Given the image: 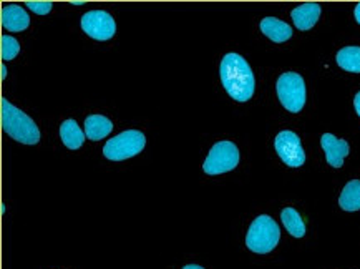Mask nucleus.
<instances>
[{
	"label": "nucleus",
	"mask_w": 360,
	"mask_h": 269,
	"mask_svg": "<svg viewBox=\"0 0 360 269\" xmlns=\"http://www.w3.org/2000/svg\"><path fill=\"white\" fill-rule=\"evenodd\" d=\"M146 145L145 134L138 130H127L105 143L103 155L112 161H123L143 151Z\"/></svg>",
	"instance_id": "nucleus-4"
},
{
	"label": "nucleus",
	"mask_w": 360,
	"mask_h": 269,
	"mask_svg": "<svg viewBox=\"0 0 360 269\" xmlns=\"http://www.w3.org/2000/svg\"><path fill=\"white\" fill-rule=\"evenodd\" d=\"M0 20L4 29L8 32H24L30 25L29 13L20 6H4Z\"/></svg>",
	"instance_id": "nucleus-10"
},
{
	"label": "nucleus",
	"mask_w": 360,
	"mask_h": 269,
	"mask_svg": "<svg viewBox=\"0 0 360 269\" xmlns=\"http://www.w3.org/2000/svg\"><path fill=\"white\" fill-rule=\"evenodd\" d=\"M281 239V230L278 223L271 216L261 215L251 223L248 230L246 244L252 253L267 254L276 248Z\"/></svg>",
	"instance_id": "nucleus-3"
},
{
	"label": "nucleus",
	"mask_w": 360,
	"mask_h": 269,
	"mask_svg": "<svg viewBox=\"0 0 360 269\" xmlns=\"http://www.w3.org/2000/svg\"><path fill=\"white\" fill-rule=\"evenodd\" d=\"M183 269H205V268L198 266V264H188V266H184Z\"/></svg>",
	"instance_id": "nucleus-22"
},
{
	"label": "nucleus",
	"mask_w": 360,
	"mask_h": 269,
	"mask_svg": "<svg viewBox=\"0 0 360 269\" xmlns=\"http://www.w3.org/2000/svg\"><path fill=\"white\" fill-rule=\"evenodd\" d=\"M86 134L82 132L75 120H65L60 127V138L68 150H78L85 142Z\"/></svg>",
	"instance_id": "nucleus-14"
},
{
	"label": "nucleus",
	"mask_w": 360,
	"mask_h": 269,
	"mask_svg": "<svg viewBox=\"0 0 360 269\" xmlns=\"http://www.w3.org/2000/svg\"><path fill=\"white\" fill-rule=\"evenodd\" d=\"M2 110V128L13 140L24 143V145H37L40 142V130L29 115L20 108L13 106L7 99L0 100Z\"/></svg>",
	"instance_id": "nucleus-2"
},
{
	"label": "nucleus",
	"mask_w": 360,
	"mask_h": 269,
	"mask_svg": "<svg viewBox=\"0 0 360 269\" xmlns=\"http://www.w3.org/2000/svg\"><path fill=\"white\" fill-rule=\"evenodd\" d=\"M322 8L319 4L316 2H307L302 4V6L295 7L292 12H290V17H292L295 27L299 30H311L314 25L319 20Z\"/></svg>",
	"instance_id": "nucleus-11"
},
{
	"label": "nucleus",
	"mask_w": 360,
	"mask_h": 269,
	"mask_svg": "<svg viewBox=\"0 0 360 269\" xmlns=\"http://www.w3.org/2000/svg\"><path fill=\"white\" fill-rule=\"evenodd\" d=\"M0 52H2V60H13L17 57V54L20 52V44L17 39H13L11 35H2L0 39Z\"/></svg>",
	"instance_id": "nucleus-18"
},
{
	"label": "nucleus",
	"mask_w": 360,
	"mask_h": 269,
	"mask_svg": "<svg viewBox=\"0 0 360 269\" xmlns=\"http://www.w3.org/2000/svg\"><path fill=\"white\" fill-rule=\"evenodd\" d=\"M113 130L112 120L103 115H90L85 120V134L91 142H98L101 138H107Z\"/></svg>",
	"instance_id": "nucleus-13"
},
{
	"label": "nucleus",
	"mask_w": 360,
	"mask_h": 269,
	"mask_svg": "<svg viewBox=\"0 0 360 269\" xmlns=\"http://www.w3.org/2000/svg\"><path fill=\"white\" fill-rule=\"evenodd\" d=\"M354 106H355V111H357V115L360 117V92L357 95H355L354 99Z\"/></svg>",
	"instance_id": "nucleus-20"
},
{
	"label": "nucleus",
	"mask_w": 360,
	"mask_h": 269,
	"mask_svg": "<svg viewBox=\"0 0 360 269\" xmlns=\"http://www.w3.org/2000/svg\"><path fill=\"white\" fill-rule=\"evenodd\" d=\"M239 163V150L231 142H218L211 148L202 170L207 175H223L234 170Z\"/></svg>",
	"instance_id": "nucleus-6"
},
{
	"label": "nucleus",
	"mask_w": 360,
	"mask_h": 269,
	"mask_svg": "<svg viewBox=\"0 0 360 269\" xmlns=\"http://www.w3.org/2000/svg\"><path fill=\"white\" fill-rule=\"evenodd\" d=\"M276 90H278L281 104L290 113H299L306 105V83L299 73H283L279 77Z\"/></svg>",
	"instance_id": "nucleus-5"
},
{
	"label": "nucleus",
	"mask_w": 360,
	"mask_h": 269,
	"mask_svg": "<svg viewBox=\"0 0 360 269\" xmlns=\"http://www.w3.org/2000/svg\"><path fill=\"white\" fill-rule=\"evenodd\" d=\"M281 220H283L289 234H292L294 238H302L306 234V223L294 208H284L283 213H281Z\"/></svg>",
	"instance_id": "nucleus-17"
},
{
	"label": "nucleus",
	"mask_w": 360,
	"mask_h": 269,
	"mask_svg": "<svg viewBox=\"0 0 360 269\" xmlns=\"http://www.w3.org/2000/svg\"><path fill=\"white\" fill-rule=\"evenodd\" d=\"M7 77V68H6V65H2V78H6Z\"/></svg>",
	"instance_id": "nucleus-23"
},
{
	"label": "nucleus",
	"mask_w": 360,
	"mask_h": 269,
	"mask_svg": "<svg viewBox=\"0 0 360 269\" xmlns=\"http://www.w3.org/2000/svg\"><path fill=\"white\" fill-rule=\"evenodd\" d=\"M82 29L91 39L105 42L115 35L117 24L107 11H90L82 17Z\"/></svg>",
	"instance_id": "nucleus-8"
},
{
	"label": "nucleus",
	"mask_w": 360,
	"mask_h": 269,
	"mask_svg": "<svg viewBox=\"0 0 360 269\" xmlns=\"http://www.w3.org/2000/svg\"><path fill=\"white\" fill-rule=\"evenodd\" d=\"M25 6L30 8L32 12L39 13V15H47V13L52 11V2H34V0H29V2H25Z\"/></svg>",
	"instance_id": "nucleus-19"
},
{
	"label": "nucleus",
	"mask_w": 360,
	"mask_h": 269,
	"mask_svg": "<svg viewBox=\"0 0 360 269\" xmlns=\"http://www.w3.org/2000/svg\"><path fill=\"white\" fill-rule=\"evenodd\" d=\"M221 82L231 99L236 101H248L252 99L256 80L249 63L238 54H228L221 60Z\"/></svg>",
	"instance_id": "nucleus-1"
},
{
	"label": "nucleus",
	"mask_w": 360,
	"mask_h": 269,
	"mask_svg": "<svg viewBox=\"0 0 360 269\" xmlns=\"http://www.w3.org/2000/svg\"><path fill=\"white\" fill-rule=\"evenodd\" d=\"M339 205L345 211L360 210V180H352L345 184L342 193H340Z\"/></svg>",
	"instance_id": "nucleus-15"
},
{
	"label": "nucleus",
	"mask_w": 360,
	"mask_h": 269,
	"mask_svg": "<svg viewBox=\"0 0 360 269\" xmlns=\"http://www.w3.org/2000/svg\"><path fill=\"white\" fill-rule=\"evenodd\" d=\"M337 63L350 73H360V47H344L337 52Z\"/></svg>",
	"instance_id": "nucleus-16"
},
{
	"label": "nucleus",
	"mask_w": 360,
	"mask_h": 269,
	"mask_svg": "<svg viewBox=\"0 0 360 269\" xmlns=\"http://www.w3.org/2000/svg\"><path fill=\"white\" fill-rule=\"evenodd\" d=\"M354 15H355V20H357V22H359V24H360V2L357 4V6H355Z\"/></svg>",
	"instance_id": "nucleus-21"
},
{
	"label": "nucleus",
	"mask_w": 360,
	"mask_h": 269,
	"mask_svg": "<svg viewBox=\"0 0 360 269\" xmlns=\"http://www.w3.org/2000/svg\"><path fill=\"white\" fill-rule=\"evenodd\" d=\"M322 150L326 153L327 163L334 168H340L344 165L345 156L349 155V143L345 140H339L334 134L324 133L321 138Z\"/></svg>",
	"instance_id": "nucleus-9"
},
{
	"label": "nucleus",
	"mask_w": 360,
	"mask_h": 269,
	"mask_svg": "<svg viewBox=\"0 0 360 269\" xmlns=\"http://www.w3.org/2000/svg\"><path fill=\"white\" fill-rule=\"evenodd\" d=\"M261 32L267 39H271L276 44H284L292 37V29L285 24V22L279 20L274 17H266L261 20Z\"/></svg>",
	"instance_id": "nucleus-12"
},
{
	"label": "nucleus",
	"mask_w": 360,
	"mask_h": 269,
	"mask_svg": "<svg viewBox=\"0 0 360 269\" xmlns=\"http://www.w3.org/2000/svg\"><path fill=\"white\" fill-rule=\"evenodd\" d=\"M274 146L279 158L290 168H299L306 163V153H304L301 138L290 130H284L276 137Z\"/></svg>",
	"instance_id": "nucleus-7"
}]
</instances>
